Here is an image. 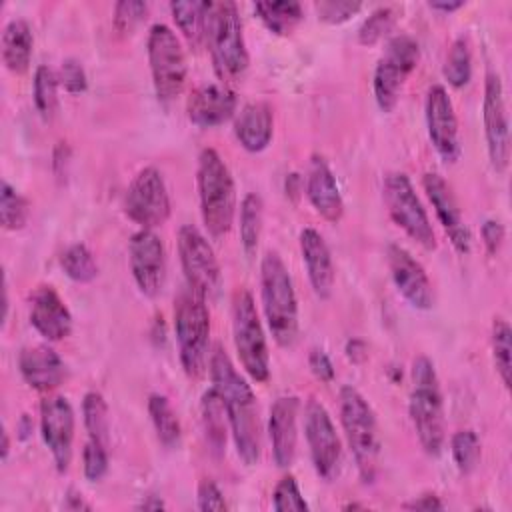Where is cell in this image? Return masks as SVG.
Instances as JSON below:
<instances>
[{
  "mask_svg": "<svg viewBox=\"0 0 512 512\" xmlns=\"http://www.w3.org/2000/svg\"><path fill=\"white\" fill-rule=\"evenodd\" d=\"M300 190H302V180H300V176H298L296 172L288 174V176H286V194H288L292 200H296L298 194H300Z\"/></svg>",
  "mask_w": 512,
  "mask_h": 512,
  "instance_id": "obj_53",
  "label": "cell"
},
{
  "mask_svg": "<svg viewBox=\"0 0 512 512\" xmlns=\"http://www.w3.org/2000/svg\"><path fill=\"white\" fill-rule=\"evenodd\" d=\"M298 410L300 398L294 394L278 396L270 406L268 436L272 446V458L278 468H288L296 458Z\"/></svg>",
  "mask_w": 512,
  "mask_h": 512,
  "instance_id": "obj_21",
  "label": "cell"
},
{
  "mask_svg": "<svg viewBox=\"0 0 512 512\" xmlns=\"http://www.w3.org/2000/svg\"><path fill=\"white\" fill-rule=\"evenodd\" d=\"M272 508L276 512H306L310 510L308 502L304 500L298 482L292 474H286L278 480L272 492Z\"/></svg>",
  "mask_w": 512,
  "mask_h": 512,
  "instance_id": "obj_42",
  "label": "cell"
},
{
  "mask_svg": "<svg viewBox=\"0 0 512 512\" xmlns=\"http://www.w3.org/2000/svg\"><path fill=\"white\" fill-rule=\"evenodd\" d=\"M214 70L220 80L234 82L244 76L250 64L238 6L230 0L208 2L206 40Z\"/></svg>",
  "mask_w": 512,
  "mask_h": 512,
  "instance_id": "obj_5",
  "label": "cell"
},
{
  "mask_svg": "<svg viewBox=\"0 0 512 512\" xmlns=\"http://www.w3.org/2000/svg\"><path fill=\"white\" fill-rule=\"evenodd\" d=\"M196 500H198V510H202V512H208V510H216V512L228 510V504L224 500L222 490L210 478L200 480L198 492H196Z\"/></svg>",
  "mask_w": 512,
  "mask_h": 512,
  "instance_id": "obj_47",
  "label": "cell"
},
{
  "mask_svg": "<svg viewBox=\"0 0 512 512\" xmlns=\"http://www.w3.org/2000/svg\"><path fill=\"white\" fill-rule=\"evenodd\" d=\"M412 388L408 398V414L420 446L428 456H440L446 440L444 400L434 362L418 356L412 362Z\"/></svg>",
  "mask_w": 512,
  "mask_h": 512,
  "instance_id": "obj_3",
  "label": "cell"
},
{
  "mask_svg": "<svg viewBox=\"0 0 512 512\" xmlns=\"http://www.w3.org/2000/svg\"><path fill=\"white\" fill-rule=\"evenodd\" d=\"M200 414H202V424L206 430V438L212 446L214 452H222L226 444V408L224 402L214 386H210L200 400Z\"/></svg>",
  "mask_w": 512,
  "mask_h": 512,
  "instance_id": "obj_31",
  "label": "cell"
},
{
  "mask_svg": "<svg viewBox=\"0 0 512 512\" xmlns=\"http://www.w3.org/2000/svg\"><path fill=\"white\" fill-rule=\"evenodd\" d=\"M236 112V94L226 84L206 82L196 86L186 100L188 120L198 128H214Z\"/></svg>",
  "mask_w": 512,
  "mask_h": 512,
  "instance_id": "obj_24",
  "label": "cell"
},
{
  "mask_svg": "<svg viewBox=\"0 0 512 512\" xmlns=\"http://www.w3.org/2000/svg\"><path fill=\"white\" fill-rule=\"evenodd\" d=\"M232 338L244 372L254 382H266L270 378L268 342L254 298L246 288H238L232 296Z\"/></svg>",
  "mask_w": 512,
  "mask_h": 512,
  "instance_id": "obj_9",
  "label": "cell"
},
{
  "mask_svg": "<svg viewBox=\"0 0 512 512\" xmlns=\"http://www.w3.org/2000/svg\"><path fill=\"white\" fill-rule=\"evenodd\" d=\"M30 216V202L10 182L0 184V222L4 230H22Z\"/></svg>",
  "mask_w": 512,
  "mask_h": 512,
  "instance_id": "obj_40",
  "label": "cell"
},
{
  "mask_svg": "<svg viewBox=\"0 0 512 512\" xmlns=\"http://www.w3.org/2000/svg\"><path fill=\"white\" fill-rule=\"evenodd\" d=\"M420 62V44L402 32L388 38L372 76V92L382 112H392L400 100L408 76Z\"/></svg>",
  "mask_w": 512,
  "mask_h": 512,
  "instance_id": "obj_10",
  "label": "cell"
},
{
  "mask_svg": "<svg viewBox=\"0 0 512 512\" xmlns=\"http://www.w3.org/2000/svg\"><path fill=\"white\" fill-rule=\"evenodd\" d=\"M306 196L326 222H340L344 216V200L336 182V176L322 154H312L306 170Z\"/></svg>",
  "mask_w": 512,
  "mask_h": 512,
  "instance_id": "obj_23",
  "label": "cell"
},
{
  "mask_svg": "<svg viewBox=\"0 0 512 512\" xmlns=\"http://www.w3.org/2000/svg\"><path fill=\"white\" fill-rule=\"evenodd\" d=\"M384 204L390 218L424 250H436V234L412 180L404 172H388L382 184Z\"/></svg>",
  "mask_w": 512,
  "mask_h": 512,
  "instance_id": "obj_12",
  "label": "cell"
},
{
  "mask_svg": "<svg viewBox=\"0 0 512 512\" xmlns=\"http://www.w3.org/2000/svg\"><path fill=\"white\" fill-rule=\"evenodd\" d=\"M60 266L64 270V274L74 280V282H80V284H86V282H92L96 276H98V262L92 254V250L82 244V242H76V244H70L62 256H60Z\"/></svg>",
  "mask_w": 512,
  "mask_h": 512,
  "instance_id": "obj_38",
  "label": "cell"
},
{
  "mask_svg": "<svg viewBox=\"0 0 512 512\" xmlns=\"http://www.w3.org/2000/svg\"><path fill=\"white\" fill-rule=\"evenodd\" d=\"M482 122L490 164L498 174H504L510 162V120L504 86L500 74L494 70H488L484 76Z\"/></svg>",
  "mask_w": 512,
  "mask_h": 512,
  "instance_id": "obj_15",
  "label": "cell"
},
{
  "mask_svg": "<svg viewBox=\"0 0 512 512\" xmlns=\"http://www.w3.org/2000/svg\"><path fill=\"white\" fill-rule=\"evenodd\" d=\"M172 204L162 172L144 166L136 172L124 194V214L140 228L162 226L170 216Z\"/></svg>",
  "mask_w": 512,
  "mask_h": 512,
  "instance_id": "obj_13",
  "label": "cell"
},
{
  "mask_svg": "<svg viewBox=\"0 0 512 512\" xmlns=\"http://www.w3.org/2000/svg\"><path fill=\"white\" fill-rule=\"evenodd\" d=\"M428 6L432 8V10H440V12H454V10H458V8H462L464 6V2L462 0H454V2H446V0H434V2H428Z\"/></svg>",
  "mask_w": 512,
  "mask_h": 512,
  "instance_id": "obj_54",
  "label": "cell"
},
{
  "mask_svg": "<svg viewBox=\"0 0 512 512\" xmlns=\"http://www.w3.org/2000/svg\"><path fill=\"white\" fill-rule=\"evenodd\" d=\"M480 236H482V244H484L486 252L490 256H494L500 250V246L504 242V236H506L504 224L500 220H496V218H488L480 226Z\"/></svg>",
  "mask_w": 512,
  "mask_h": 512,
  "instance_id": "obj_48",
  "label": "cell"
},
{
  "mask_svg": "<svg viewBox=\"0 0 512 512\" xmlns=\"http://www.w3.org/2000/svg\"><path fill=\"white\" fill-rule=\"evenodd\" d=\"M308 366L312 370V374L320 380V382H332L336 372H334V364L330 360V356L322 350V348H312L308 354Z\"/></svg>",
  "mask_w": 512,
  "mask_h": 512,
  "instance_id": "obj_49",
  "label": "cell"
},
{
  "mask_svg": "<svg viewBox=\"0 0 512 512\" xmlns=\"http://www.w3.org/2000/svg\"><path fill=\"white\" fill-rule=\"evenodd\" d=\"M426 130L428 138L438 152V156L446 164H454L460 154V136H458V118L454 112V104L448 96V90L442 84H432L426 92L424 102Z\"/></svg>",
  "mask_w": 512,
  "mask_h": 512,
  "instance_id": "obj_18",
  "label": "cell"
},
{
  "mask_svg": "<svg viewBox=\"0 0 512 512\" xmlns=\"http://www.w3.org/2000/svg\"><path fill=\"white\" fill-rule=\"evenodd\" d=\"M162 508H166V504L162 502L160 496H146L138 504V510H162Z\"/></svg>",
  "mask_w": 512,
  "mask_h": 512,
  "instance_id": "obj_56",
  "label": "cell"
},
{
  "mask_svg": "<svg viewBox=\"0 0 512 512\" xmlns=\"http://www.w3.org/2000/svg\"><path fill=\"white\" fill-rule=\"evenodd\" d=\"M274 134V112L264 100L248 102L234 118V136L248 152H262L268 148Z\"/></svg>",
  "mask_w": 512,
  "mask_h": 512,
  "instance_id": "obj_27",
  "label": "cell"
},
{
  "mask_svg": "<svg viewBox=\"0 0 512 512\" xmlns=\"http://www.w3.org/2000/svg\"><path fill=\"white\" fill-rule=\"evenodd\" d=\"M62 506H64V510H74V512H78V510H92V504H88L84 500V496L80 492H76V490H68Z\"/></svg>",
  "mask_w": 512,
  "mask_h": 512,
  "instance_id": "obj_52",
  "label": "cell"
},
{
  "mask_svg": "<svg viewBox=\"0 0 512 512\" xmlns=\"http://www.w3.org/2000/svg\"><path fill=\"white\" fill-rule=\"evenodd\" d=\"M254 12L262 20V24L272 34H278V36L290 34L300 24V20L304 18L300 2H294V0L256 2L254 4Z\"/></svg>",
  "mask_w": 512,
  "mask_h": 512,
  "instance_id": "obj_30",
  "label": "cell"
},
{
  "mask_svg": "<svg viewBox=\"0 0 512 512\" xmlns=\"http://www.w3.org/2000/svg\"><path fill=\"white\" fill-rule=\"evenodd\" d=\"M146 54L156 98L162 104H170L184 90L188 76L186 52L182 48V42L168 24L156 22L148 30Z\"/></svg>",
  "mask_w": 512,
  "mask_h": 512,
  "instance_id": "obj_8",
  "label": "cell"
},
{
  "mask_svg": "<svg viewBox=\"0 0 512 512\" xmlns=\"http://www.w3.org/2000/svg\"><path fill=\"white\" fill-rule=\"evenodd\" d=\"M82 470L86 480L90 482L102 480L108 472V446L88 438L82 448Z\"/></svg>",
  "mask_w": 512,
  "mask_h": 512,
  "instance_id": "obj_44",
  "label": "cell"
},
{
  "mask_svg": "<svg viewBox=\"0 0 512 512\" xmlns=\"http://www.w3.org/2000/svg\"><path fill=\"white\" fill-rule=\"evenodd\" d=\"M304 436L316 474L326 482L334 480L340 472L342 442L330 412L316 398H310L304 406Z\"/></svg>",
  "mask_w": 512,
  "mask_h": 512,
  "instance_id": "obj_14",
  "label": "cell"
},
{
  "mask_svg": "<svg viewBox=\"0 0 512 512\" xmlns=\"http://www.w3.org/2000/svg\"><path fill=\"white\" fill-rule=\"evenodd\" d=\"M34 50L32 26L24 18H12L2 30V62L12 74H24L30 68Z\"/></svg>",
  "mask_w": 512,
  "mask_h": 512,
  "instance_id": "obj_28",
  "label": "cell"
},
{
  "mask_svg": "<svg viewBox=\"0 0 512 512\" xmlns=\"http://www.w3.org/2000/svg\"><path fill=\"white\" fill-rule=\"evenodd\" d=\"M208 370L212 386L218 390L224 402L228 426L240 460L246 466L258 464L262 454V426L258 402L250 384L238 374L234 362L220 344H216L210 352Z\"/></svg>",
  "mask_w": 512,
  "mask_h": 512,
  "instance_id": "obj_1",
  "label": "cell"
},
{
  "mask_svg": "<svg viewBox=\"0 0 512 512\" xmlns=\"http://www.w3.org/2000/svg\"><path fill=\"white\" fill-rule=\"evenodd\" d=\"M8 454H10V438H8V430H6V426L2 424V460H4V462H6Z\"/></svg>",
  "mask_w": 512,
  "mask_h": 512,
  "instance_id": "obj_57",
  "label": "cell"
},
{
  "mask_svg": "<svg viewBox=\"0 0 512 512\" xmlns=\"http://www.w3.org/2000/svg\"><path fill=\"white\" fill-rule=\"evenodd\" d=\"M170 12L178 30L188 40V44L194 48H200L206 40L208 2H196V0L172 2Z\"/></svg>",
  "mask_w": 512,
  "mask_h": 512,
  "instance_id": "obj_29",
  "label": "cell"
},
{
  "mask_svg": "<svg viewBox=\"0 0 512 512\" xmlns=\"http://www.w3.org/2000/svg\"><path fill=\"white\" fill-rule=\"evenodd\" d=\"M400 16V8L396 4H384L374 8L368 18H364V22L360 24L356 38L362 46H374L380 40H384L392 28L396 26Z\"/></svg>",
  "mask_w": 512,
  "mask_h": 512,
  "instance_id": "obj_37",
  "label": "cell"
},
{
  "mask_svg": "<svg viewBox=\"0 0 512 512\" xmlns=\"http://www.w3.org/2000/svg\"><path fill=\"white\" fill-rule=\"evenodd\" d=\"M30 324L42 338L50 342L70 336L74 324L72 312L54 286L40 284L30 294Z\"/></svg>",
  "mask_w": 512,
  "mask_h": 512,
  "instance_id": "obj_22",
  "label": "cell"
},
{
  "mask_svg": "<svg viewBox=\"0 0 512 512\" xmlns=\"http://www.w3.org/2000/svg\"><path fill=\"white\" fill-rule=\"evenodd\" d=\"M338 400L344 438L348 442L362 482L370 484L376 478L380 456L376 414L370 402L354 386H342Z\"/></svg>",
  "mask_w": 512,
  "mask_h": 512,
  "instance_id": "obj_6",
  "label": "cell"
},
{
  "mask_svg": "<svg viewBox=\"0 0 512 512\" xmlns=\"http://www.w3.org/2000/svg\"><path fill=\"white\" fill-rule=\"evenodd\" d=\"M196 188L208 234L212 238L226 236L236 216V186L228 164L214 148H202L198 154Z\"/></svg>",
  "mask_w": 512,
  "mask_h": 512,
  "instance_id": "obj_4",
  "label": "cell"
},
{
  "mask_svg": "<svg viewBox=\"0 0 512 512\" xmlns=\"http://www.w3.org/2000/svg\"><path fill=\"white\" fill-rule=\"evenodd\" d=\"M450 452H452V460H454L458 472L464 476L472 474L478 468L480 458H482L478 434L470 428L454 432L452 440H450Z\"/></svg>",
  "mask_w": 512,
  "mask_h": 512,
  "instance_id": "obj_41",
  "label": "cell"
},
{
  "mask_svg": "<svg viewBox=\"0 0 512 512\" xmlns=\"http://www.w3.org/2000/svg\"><path fill=\"white\" fill-rule=\"evenodd\" d=\"M74 408L66 396L52 394L40 402V434L60 474H66L74 454Z\"/></svg>",
  "mask_w": 512,
  "mask_h": 512,
  "instance_id": "obj_17",
  "label": "cell"
},
{
  "mask_svg": "<svg viewBox=\"0 0 512 512\" xmlns=\"http://www.w3.org/2000/svg\"><path fill=\"white\" fill-rule=\"evenodd\" d=\"M148 12V2L142 0H120L114 4L112 22L116 32L132 34V30L144 20Z\"/></svg>",
  "mask_w": 512,
  "mask_h": 512,
  "instance_id": "obj_43",
  "label": "cell"
},
{
  "mask_svg": "<svg viewBox=\"0 0 512 512\" xmlns=\"http://www.w3.org/2000/svg\"><path fill=\"white\" fill-rule=\"evenodd\" d=\"M402 508H406V510H442L444 504L434 492H426V494H420L414 500L402 504Z\"/></svg>",
  "mask_w": 512,
  "mask_h": 512,
  "instance_id": "obj_50",
  "label": "cell"
},
{
  "mask_svg": "<svg viewBox=\"0 0 512 512\" xmlns=\"http://www.w3.org/2000/svg\"><path fill=\"white\" fill-rule=\"evenodd\" d=\"M18 370L24 382L38 392H50L58 388L66 378L64 360L54 348L46 344L22 348L18 354Z\"/></svg>",
  "mask_w": 512,
  "mask_h": 512,
  "instance_id": "obj_25",
  "label": "cell"
},
{
  "mask_svg": "<svg viewBox=\"0 0 512 512\" xmlns=\"http://www.w3.org/2000/svg\"><path fill=\"white\" fill-rule=\"evenodd\" d=\"M386 264L392 282L400 296L416 310H430L434 306V288L424 266L400 244L386 246Z\"/></svg>",
  "mask_w": 512,
  "mask_h": 512,
  "instance_id": "obj_19",
  "label": "cell"
},
{
  "mask_svg": "<svg viewBox=\"0 0 512 512\" xmlns=\"http://www.w3.org/2000/svg\"><path fill=\"white\" fill-rule=\"evenodd\" d=\"M490 344H492V360L494 368L504 384V388H510V374H512V330L510 324L504 318H494L492 332H490Z\"/></svg>",
  "mask_w": 512,
  "mask_h": 512,
  "instance_id": "obj_39",
  "label": "cell"
},
{
  "mask_svg": "<svg viewBox=\"0 0 512 512\" xmlns=\"http://www.w3.org/2000/svg\"><path fill=\"white\" fill-rule=\"evenodd\" d=\"M300 254L314 294L320 300L330 298L336 280V270L324 236L314 228H304L300 232Z\"/></svg>",
  "mask_w": 512,
  "mask_h": 512,
  "instance_id": "obj_26",
  "label": "cell"
},
{
  "mask_svg": "<svg viewBox=\"0 0 512 512\" xmlns=\"http://www.w3.org/2000/svg\"><path fill=\"white\" fill-rule=\"evenodd\" d=\"M58 72H54L48 64H40L34 72L32 94L34 106L44 122H50L58 110Z\"/></svg>",
  "mask_w": 512,
  "mask_h": 512,
  "instance_id": "obj_36",
  "label": "cell"
},
{
  "mask_svg": "<svg viewBox=\"0 0 512 512\" xmlns=\"http://www.w3.org/2000/svg\"><path fill=\"white\" fill-rule=\"evenodd\" d=\"M422 186H424V192L436 212V218L440 220L444 232L448 234L454 250L458 254H468L472 248V236L462 218L460 204H458L450 184L436 172H424Z\"/></svg>",
  "mask_w": 512,
  "mask_h": 512,
  "instance_id": "obj_20",
  "label": "cell"
},
{
  "mask_svg": "<svg viewBox=\"0 0 512 512\" xmlns=\"http://www.w3.org/2000/svg\"><path fill=\"white\" fill-rule=\"evenodd\" d=\"M178 258L188 290L206 302H214L222 292V268L208 238L192 224L178 230Z\"/></svg>",
  "mask_w": 512,
  "mask_h": 512,
  "instance_id": "obj_11",
  "label": "cell"
},
{
  "mask_svg": "<svg viewBox=\"0 0 512 512\" xmlns=\"http://www.w3.org/2000/svg\"><path fill=\"white\" fill-rule=\"evenodd\" d=\"M82 420L90 440H96L104 446H110V418L108 404L104 396L96 390H90L82 398Z\"/></svg>",
  "mask_w": 512,
  "mask_h": 512,
  "instance_id": "obj_35",
  "label": "cell"
},
{
  "mask_svg": "<svg viewBox=\"0 0 512 512\" xmlns=\"http://www.w3.org/2000/svg\"><path fill=\"white\" fill-rule=\"evenodd\" d=\"M264 222V202L256 192H248L240 202V244L242 250L252 256L258 248Z\"/></svg>",
  "mask_w": 512,
  "mask_h": 512,
  "instance_id": "obj_33",
  "label": "cell"
},
{
  "mask_svg": "<svg viewBox=\"0 0 512 512\" xmlns=\"http://www.w3.org/2000/svg\"><path fill=\"white\" fill-rule=\"evenodd\" d=\"M444 78L452 88H464L472 78V44L466 34H460L448 48L444 60Z\"/></svg>",
  "mask_w": 512,
  "mask_h": 512,
  "instance_id": "obj_34",
  "label": "cell"
},
{
  "mask_svg": "<svg viewBox=\"0 0 512 512\" xmlns=\"http://www.w3.org/2000/svg\"><path fill=\"white\" fill-rule=\"evenodd\" d=\"M316 14L326 24H342L362 10V2L356 0H320L314 4Z\"/></svg>",
  "mask_w": 512,
  "mask_h": 512,
  "instance_id": "obj_45",
  "label": "cell"
},
{
  "mask_svg": "<svg viewBox=\"0 0 512 512\" xmlns=\"http://www.w3.org/2000/svg\"><path fill=\"white\" fill-rule=\"evenodd\" d=\"M58 82L68 94H82L88 88V76L76 58H66L58 70Z\"/></svg>",
  "mask_w": 512,
  "mask_h": 512,
  "instance_id": "obj_46",
  "label": "cell"
},
{
  "mask_svg": "<svg viewBox=\"0 0 512 512\" xmlns=\"http://www.w3.org/2000/svg\"><path fill=\"white\" fill-rule=\"evenodd\" d=\"M260 298L268 330L282 348H292L298 338V298L288 266L276 250L260 262Z\"/></svg>",
  "mask_w": 512,
  "mask_h": 512,
  "instance_id": "obj_2",
  "label": "cell"
},
{
  "mask_svg": "<svg viewBox=\"0 0 512 512\" xmlns=\"http://www.w3.org/2000/svg\"><path fill=\"white\" fill-rule=\"evenodd\" d=\"M32 428H34L32 418H30L28 414H22V416H20V420H18V426H16V430H18V438H20V440H26V438L32 434Z\"/></svg>",
  "mask_w": 512,
  "mask_h": 512,
  "instance_id": "obj_55",
  "label": "cell"
},
{
  "mask_svg": "<svg viewBox=\"0 0 512 512\" xmlns=\"http://www.w3.org/2000/svg\"><path fill=\"white\" fill-rule=\"evenodd\" d=\"M148 414H150V420H152L158 440L166 448H176L182 438V428H180V420H178L170 400L158 392L150 394L148 396Z\"/></svg>",
  "mask_w": 512,
  "mask_h": 512,
  "instance_id": "obj_32",
  "label": "cell"
},
{
  "mask_svg": "<svg viewBox=\"0 0 512 512\" xmlns=\"http://www.w3.org/2000/svg\"><path fill=\"white\" fill-rule=\"evenodd\" d=\"M128 264L140 294L156 298L166 284V248L162 238L150 230L140 228L128 242Z\"/></svg>",
  "mask_w": 512,
  "mask_h": 512,
  "instance_id": "obj_16",
  "label": "cell"
},
{
  "mask_svg": "<svg viewBox=\"0 0 512 512\" xmlns=\"http://www.w3.org/2000/svg\"><path fill=\"white\" fill-rule=\"evenodd\" d=\"M344 352H346V356H348L350 362L362 364V362L366 360V356H368V346H366V342L360 340V338H350V340L346 342Z\"/></svg>",
  "mask_w": 512,
  "mask_h": 512,
  "instance_id": "obj_51",
  "label": "cell"
},
{
  "mask_svg": "<svg viewBox=\"0 0 512 512\" xmlns=\"http://www.w3.org/2000/svg\"><path fill=\"white\" fill-rule=\"evenodd\" d=\"M174 332L180 364L190 378H198L208 362L210 312L206 300L184 290L174 300Z\"/></svg>",
  "mask_w": 512,
  "mask_h": 512,
  "instance_id": "obj_7",
  "label": "cell"
}]
</instances>
